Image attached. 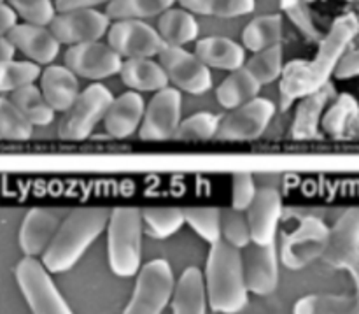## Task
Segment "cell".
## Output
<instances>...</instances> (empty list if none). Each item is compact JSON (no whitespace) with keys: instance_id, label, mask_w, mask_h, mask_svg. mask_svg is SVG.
Listing matches in <instances>:
<instances>
[{"instance_id":"f35d334b","label":"cell","mask_w":359,"mask_h":314,"mask_svg":"<svg viewBox=\"0 0 359 314\" xmlns=\"http://www.w3.org/2000/svg\"><path fill=\"white\" fill-rule=\"evenodd\" d=\"M221 116L212 115V112H196L189 118L182 119L175 132V139L181 140H205L210 137H216L217 129L221 125Z\"/></svg>"},{"instance_id":"d6986e66","label":"cell","mask_w":359,"mask_h":314,"mask_svg":"<svg viewBox=\"0 0 359 314\" xmlns=\"http://www.w3.org/2000/svg\"><path fill=\"white\" fill-rule=\"evenodd\" d=\"M7 37L11 39L14 48L20 49L39 65H48L60 53L58 39L44 25L18 23L13 30L7 32Z\"/></svg>"},{"instance_id":"8992f818","label":"cell","mask_w":359,"mask_h":314,"mask_svg":"<svg viewBox=\"0 0 359 314\" xmlns=\"http://www.w3.org/2000/svg\"><path fill=\"white\" fill-rule=\"evenodd\" d=\"M175 277L167 260H153L137 274L132 299L123 314H161L175 292Z\"/></svg>"},{"instance_id":"f1b7e54d","label":"cell","mask_w":359,"mask_h":314,"mask_svg":"<svg viewBox=\"0 0 359 314\" xmlns=\"http://www.w3.org/2000/svg\"><path fill=\"white\" fill-rule=\"evenodd\" d=\"M280 37H283V16L280 14L256 16L242 30V42L252 53L277 46L280 42Z\"/></svg>"},{"instance_id":"2e32d148","label":"cell","mask_w":359,"mask_h":314,"mask_svg":"<svg viewBox=\"0 0 359 314\" xmlns=\"http://www.w3.org/2000/svg\"><path fill=\"white\" fill-rule=\"evenodd\" d=\"M242 266H244L245 287L249 294L265 295L273 294L279 284V256L277 246H259L251 242L242 249Z\"/></svg>"},{"instance_id":"74e56055","label":"cell","mask_w":359,"mask_h":314,"mask_svg":"<svg viewBox=\"0 0 359 314\" xmlns=\"http://www.w3.org/2000/svg\"><path fill=\"white\" fill-rule=\"evenodd\" d=\"M221 234H223V241H226L233 248H248L252 242L248 214L244 211L233 209V207L221 209Z\"/></svg>"},{"instance_id":"b9f144b4","label":"cell","mask_w":359,"mask_h":314,"mask_svg":"<svg viewBox=\"0 0 359 314\" xmlns=\"http://www.w3.org/2000/svg\"><path fill=\"white\" fill-rule=\"evenodd\" d=\"M280 6H283V11L287 14V18L297 25L298 30L309 41H321V32L316 27L307 0H280Z\"/></svg>"},{"instance_id":"bcb514c9","label":"cell","mask_w":359,"mask_h":314,"mask_svg":"<svg viewBox=\"0 0 359 314\" xmlns=\"http://www.w3.org/2000/svg\"><path fill=\"white\" fill-rule=\"evenodd\" d=\"M111 0H55V7L58 13L74 9H95L98 4H109Z\"/></svg>"},{"instance_id":"4fadbf2b","label":"cell","mask_w":359,"mask_h":314,"mask_svg":"<svg viewBox=\"0 0 359 314\" xmlns=\"http://www.w3.org/2000/svg\"><path fill=\"white\" fill-rule=\"evenodd\" d=\"M182 95L179 88H163L156 91L146 107L142 125L139 129L140 139L165 140L175 136L181 125Z\"/></svg>"},{"instance_id":"9c48e42d","label":"cell","mask_w":359,"mask_h":314,"mask_svg":"<svg viewBox=\"0 0 359 314\" xmlns=\"http://www.w3.org/2000/svg\"><path fill=\"white\" fill-rule=\"evenodd\" d=\"M107 44L125 58H151L168 46L160 32L142 20H118L112 23L107 32Z\"/></svg>"},{"instance_id":"e575fe53","label":"cell","mask_w":359,"mask_h":314,"mask_svg":"<svg viewBox=\"0 0 359 314\" xmlns=\"http://www.w3.org/2000/svg\"><path fill=\"white\" fill-rule=\"evenodd\" d=\"M182 214H184L186 223L210 246L223 239L221 209L217 207H182Z\"/></svg>"},{"instance_id":"816d5d0a","label":"cell","mask_w":359,"mask_h":314,"mask_svg":"<svg viewBox=\"0 0 359 314\" xmlns=\"http://www.w3.org/2000/svg\"><path fill=\"white\" fill-rule=\"evenodd\" d=\"M0 139H2V137H0Z\"/></svg>"},{"instance_id":"d4e9b609","label":"cell","mask_w":359,"mask_h":314,"mask_svg":"<svg viewBox=\"0 0 359 314\" xmlns=\"http://www.w3.org/2000/svg\"><path fill=\"white\" fill-rule=\"evenodd\" d=\"M119 77L133 91H160L168 86V76L161 63L149 58L123 60Z\"/></svg>"},{"instance_id":"ee69618b","label":"cell","mask_w":359,"mask_h":314,"mask_svg":"<svg viewBox=\"0 0 359 314\" xmlns=\"http://www.w3.org/2000/svg\"><path fill=\"white\" fill-rule=\"evenodd\" d=\"M14 218L9 216V211L0 207V280L11 270L14 259Z\"/></svg>"},{"instance_id":"7bdbcfd3","label":"cell","mask_w":359,"mask_h":314,"mask_svg":"<svg viewBox=\"0 0 359 314\" xmlns=\"http://www.w3.org/2000/svg\"><path fill=\"white\" fill-rule=\"evenodd\" d=\"M258 193L255 178L249 172H241L231 178V207L237 211H248Z\"/></svg>"},{"instance_id":"c3c4849f","label":"cell","mask_w":359,"mask_h":314,"mask_svg":"<svg viewBox=\"0 0 359 314\" xmlns=\"http://www.w3.org/2000/svg\"><path fill=\"white\" fill-rule=\"evenodd\" d=\"M14 51H16V48H14V44L11 42V39L7 37V34L0 32V74H2L4 67H6L7 63L13 62Z\"/></svg>"},{"instance_id":"4dcf8cb0","label":"cell","mask_w":359,"mask_h":314,"mask_svg":"<svg viewBox=\"0 0 359 314\" xmlns=\"http://www.w3.org/2000/svg\"><path fill=\"white\" fill-rule=\"evenodd\" d=\"M11 100L32 122V125H49L55 118V109L46 100L41 88L35 84L18 88L11 93Z\"/></svg>"},{"instance_id":"7dc6e473","label":"cell","mask_w":359,"mask_h":314,"mask_svg":"<svg viewBox=\"0 0 359 314\" xmlns=\"http://www.w3.org/2000/svg\"><path fill=\"white\" fill-rule=\"evenodd\" d=\"M18 25V13L9 4H0V32L7 34Z\"/></svg>"},{"instance_id":"f546056e","label":"cell","mask_w":359,"mask_h":314,"mask_svg":"<svg viewBox=\"0 0 359 314\" xmlns=\"http://www.w3.org/2000/svg\"><path fill=\"white\" fill-rule=\"evenodd\" d=\"M293 314H359V295H307L294 304Z\"/></svg>"},{"instance_id":"681fc988","label":"cell","mask_w":359,"mask_h":314,"mask_svg":"<svg viewBox=\"0 0 359 314\" xmlns=\"http://www.w3.org/2000/svg\"><path fill=\"white\" fill-rule=\"evenodd\" d=\"M349 273L353 274L354 283H356V288H358V295H359V266L354 267V269H353V270H349Z\"/></svg>"},{"instance_id":"3957f363","label":"cell","mask_w":359,"mask_h":314,"mask_svg":"<svg viewBox=\"0 0 359 314\" xmlns=\"http://www.w3.org/2000/svg\"><path fill=\"white\" fill-rule=\"evenodd\" d=\"M203 281L212 313L237 314L248 306L249 290L245 287L242 249L233 248L223 239L210 246Z\"/></svg>"},{"instance_id":"d6a6232c","label":"cell","mask_w":359,"mask_h":314,"mask_svg":"<svg viewBox=\"0 0 359 314\" xmlns=\"http://www.w3.org/2000/svg\"><path fill=\"white\" fill-rule=\"evenodd\" d=\"M144 232L153 239H168L186 223L182 209L177 207H146L142 209Z\"/></svg>"},{"instance_id":"60d3db41","label":"cell","mask_w":359,"mask_h":314,"mask_svg":"<svg viewBox=\"0 0 359 314\" xmlns=\"http://www.w3.org/2000/svg\"><path fill=\"white\" fill-rule=\"evenodd\" d=\"M7 2L21 18H25L27 23L48 27L56 14L53 0H7Z\"/></svg>"},{"instance_id":"e0dca14e","label":"cell","mask_w":359,"mask_h":314,"mask_svg":"<svg viewBox=\"0 0 359 314\" xmlns=\"http://www.w3.org/2000/svg\"><path fill=\"white\" fill-rule=\"evenodd\" d=\"M323 260L335 269L353 270L359 266V207L346 211L333 225Z\"/></svg>"},{"instance_id":"30bf717a","label":"cell","mask_w":359,"mask_h":314,"mask_svg":"<svg viewBox=\"0 0 359 314\" xmlns=\"http://www.w3.org/2000/svg\"><path fill=\"white\" fill-rule=\"evenodd\" d=\"M276 115V104L270 98L256 97L245 104L231 109L230 115L221 119L216 139L219 140H251L258 139Z\"/></svg>"},{"instance_id":"ab89813d","label":"cell","mask_w":359,"mask_h":314,"mask_svg":"<svg viewBox=\"0 0 359 314\" xmlns=\"http://www.w3.org/2000/svg\"><path fill=\"white\" fill-rule=\"evenodd\" d=\"M41 65L35 62H9L0 74V91L13 93L18 88L34 84L37 77H41Z\"/></svg>"},{"instance_id":"1f68e13d","label":"cell","mask_w":359,"mask_h":314,"mask_svg":"<svg viewBox=\"0 0 359 314\" xmlns=\"http://www.w3.org/2000/svg\"><path fill=\"white\" fill-rule=\"evenodd\" d=\"M175 0H111L105 6V14L112 20H144L161 16L172 9Z\"/></svg>"},{"instance_id":"f6af8a7d","label":"cell","mask_w":359,"mask_h":314,"mask_svg":"<svg viewBox=\"0 0 359 314\" xmlns=\"http://www.w3.org/2000/svg\"><path fill=\"white\" fill-rule=\"evenodd\" d=\"M359 37V35H358ZM335 76L339 79H349V77L359 76V39L356 44H351L344 58L340 60L339 67L335 70Z\"/></svg>"},{"instance_id":"603a6c76","label":"cell","mask_w":359,"mask_h":314,"mask_svg":"<svg viewBox=\"0 0 359 314\" xmlns=\"http://www.w3.org/2000/svg\"><path fill=\"white\" fill-rule=\"evenodd\" d=\"M195 55L205 63L207 67L221 70L242 69L245 65V49L233 39L221 37V35H210L196 42Z\"/></svg>"},{"instance_id":"6da1fadb","label":"cell","mask_w":359,"mask_h":314,"mask_svg":"<svg viewBox=\"0 0 359 314\" xmlns=\"http://www.w3.org/2000/svg\"><path fill=\"white\" fill-rule=\"evenodd\" d=\"M359 35V18L356 14H344L337 18L328 34L319 41V49L311 62L293 60L284 65L280 76V102L287 109L291 102L318 91L330 83L340 60Z\"/></svg>"},{"instance_id":"f907efd6","label":"cell","mask_w":359,"mask_h":314,"mask_svg":"<svg viewBox=\"0 0 359 314\" xmlns=\"http://www.w3.org/2000/svg\"><path fill=\"white\" fill-rule=\"evenodd\" d=\"M0 4H2V0H0Z\"/></svg>"},{"instance_id":"7a4b0ae2","label":"cell","mask_w":359,"mask_h":314,"mask_svg":"<svg viewBox=\"0 0 359 314\" xmlns=\"http://www.w3.org/2000/svg\"><path fill=\"white\" fill-rule=\"evenodd\" d=\"M112 209L107 207H77L63 220L55 239L41 262L51 274H63L72 269L91 244L107 230Z\"/></svg>"},{"instance_id":"ffe728a7","label":"cell","mask_w":359,"mask_h":314,"mask_svg":"<svg viewBox=\"0 0 359 314\" xmlns=\"http://www.w3.org/2000/svg\"><path fill=\"white\" fill-rule=\"evenodd\" d=\"M144 115H146V102L142 95L133 90L125 91L114 98L105 115V132L114 139H125L140 129Z\"/></svg>"},{"instance_id":"5b68a950","label":"cell","mask_w":359,"mask_h":314,"mask_svg":"<svg viewBox=\"0 0 359 314\" xmlns=\"http://www.w3.org/2000/svg\"><path fill=\"white\" fill-rule=\"evenodd\" d=\"M14 277L32 314H74L53 283L51 273L37 259H21L14 267Z\"/></svg>"},{"instance_id":"ac0fdd59","label":"cell","mask_w":359,"mask_h":314,"mask_svg":"<svg viewBox=\"0 0 359 314\" xmlns=\"http://www.w3.org/2000/svg\"><path fill=\"white\" fill-rule=\"evenodd\" d=\"M283 197L279 190L272 186L258 188L251 207L245 211L249 225H251L252 242L259 246L276 244L277 227L283 218Z\"/></svg>"},{"instance_id":"d590c367","label":"cell","mask_w":359,"mask_h":314,"mask_svg":"<svg viewBox=\"0 0 359 314\" xmlns=\"http://www.w3.org/2000/svg\"><path fill=\"white\" fill-rule=\"evenodd\" d=\"M245 69L258 79V83L269 84L283 76V48L279 44L255 53L251 58L245 60Z\"/></svg>"},{"instance_id":"8fae6325","label":"cell","mask_w":359,"mask_h":314,"mask_svg":"<svg viewBox=\"0 0 359 314\" xmlns=\"http://www.w3.org/2000/svg\"><path fill=\"white\" fill-rule=\"evenodd\" d=\"M158 58L167 72L168 81H172L179 90L200 95L212 88L209 67L198 56L186 51L182 46H167Z\"/></svg>"},{"instance_id":"cb8c5ba5","label":"cell","mask_w":359,"mask_h":314,"mask_svg":"<svg viewBox=\"0 0 359 314\" xmlns=\"http://www.w3.org/2000/svg\"><path fill=\"white\" fill-rule=\"evenodd\" d=\"M205 281L202 270L188 267L175 283L172 297V314H207Z\"/></svg>"},{"instance_id":"83f0119b","label":"cell","mask_w":359,"mask_h":314,"mask_svg":"<svg viewBox=\"0 0 359 314\" xmlns=\"http://www.w3.org/2000/svg\"><path fill=\"white\" fill-rule=\"evenodd\" d=\"M359 119V105L358 100L349 93H340L333 100V105L323 116V130L328 136L342 139V137H351L354 125Z\"/></svg>"},{"instance_id":"7c38bea8","label":"cell","mask_w":359,"mask_h":314,"mask_svg":"<svg viewBox=\"0 0 359 314\" xmlns=\"http://www.w3.org/2000/svg\"><path fill=\"white\" fill-rule=\"evenodd\" d=\"M60 44H84L104 37L111 27V18L97 9H74L56 13L48 25Z\"/></svg>"},{"instance_id":"52a82bcc","label":"cell","mask_w":359,"mask_h":314,"mask_svg":"<svg viewBox=\"0 0 359 314\" xmlns=\"http://www.w3.org/2000/svg\"><path fill=\"white\" fill-rule=\"evenodd\" d=\"M332 228L319 216H304L297 230L283 234L280 262L290 270H302L323 259L330 244Z\"/></svg>"},{"instance_id":"ba28073f","label":"cell","mask_w":359,"mask_h":314,"mask_svg":"<svg viewBox=\"0 0 359 314\" xmlns=\"http://www.w3.org/2000/svg\"><path fill=\"white\" fill-rule=\"evenodd\" d=\"M114 102V95L105 84L93 83L84 88L60 119L58 136L63 140H83L93 132L97 123L105 118L109 107Z\"/></svg>"},{"instance_id":"9a60e30c","label":"cell","mask_w":359,"mask_h":314,"mask_svg":"<svg viewBox=\"0 0 359 314\" xmlns=\"http://www.w3.org/2000/svg\"><path fill=\"white\" fill-rule=\"evenodd\" d=\"M63 62L76 76L98 81L119 74L123 56H119L109 44L95 41L70 46L65 51Z\"/></svg>"},{"instance_id":"8d00e7d4","label":"cell","mask_w":359,"mask_h":314,"mask_svg":"<svg viewBox=\"0 0 359 314\" xmlns=\"http://www.w3.org/2000/svg\"><path fill=\"white\" fill-rule=\"evenodd\" d=\"M34 125L14 105L11 98L0 97V137L9 140H27L32 137Z\"/></svg>"},{"instance_id":"836d02e7","label":"cell","mask_w":359,"mask_h":314,"mask_svg":"<svg viewBox=\"0 0 359 314\" xmlns=\"http://www.w3.org/2000/svg\"><path fill=\"white\" fill-rule=\"evenodd\" d=\"M179 4L193 14L217 18L244 16L256 7V0H179Z\"/></svg>"},{"instance_id":"44dd1931","label":"cell","mask_w":359,"mask_h":314,"mask_svg":"<svg viewBox=\"0 0 359 314\" xmlns=\"http://www.w3.org/2000/svg\"><path fill=\"white\" fill-rule=\"evenodd\" d=\"M335 86L332 83H326L318 91L305 95L300 98L297 112H294L293 125H291V136L294 139H314L321 136L319 126H321V116L326 109L328 102L335 100Z\"/></svg>"},{"instance_id":"484cf974","label":"cell","mask_w":359,"mask_h":314,"mask_svg":"<svg viewBox=\"0 0 359 314\" xmlns=\"http://www.w3.org/2000/svg\"><path fill=\"white\" fill-rule=\"evenodd\" d=\"M158 32L168 46H184L198 37L200 27L191 11L172 7L158 18Z\"/></svg>"},{"instance_id":"4316f807","label":"cell","mask_w":359,"mask_h":314,"mask_svg":"<svg viewBox=\"0 0 359 314\" xmlns=\"http://www.w3.org/2000/svg\"><path fill=\"white\" fill-rule=\"evenodd\" d=\"M262 84L245 67L233 70L223 83L217 86L216 98L223 107L237 109L238 105L258 97Z\"/></svg>"},{"instance_id":"5bb4252c","label":"cell","mask_w":359,"mask_h":314,"mask_svg":"<svg viewBox=\"0 0 359 314\" xmlns=\"http://www.w3.org/2000/svg\"><path fill=\"white\" fill-rule=\"evenodd\" d=\"M70 211L60 207H34L25 214L18 230V246L25 256H42Z\"/></svg>"},{"instance_id":"7402d4cb","label":"cell","mask_w":359,"mask_h":314,"mask_svg":"<svg viewBox=\"0 0 359 314\" xmlns=\"http://www.w3.org/2000/svg\"><path fill=\"white\" fill-rule=\"evenodd\" d=\"M41 90L55 111H69L79 97L77 76L65 65H49L41 74Z\"/></svg>"},{"instance_id":"277c9868","label":"cell","mask_w":359,"mask_h":314,"mask_svg":"<svg viewBox=\"0 0 359 314\" xmlns=\"http://www.w3.org/2000/svg\"><path fill=\"white\" fill-rule=\"evenodd\" d=\"M142 209L116 207L107 225V260L119 277H133L142 269Z\"/></svg>"}]
</instances>
